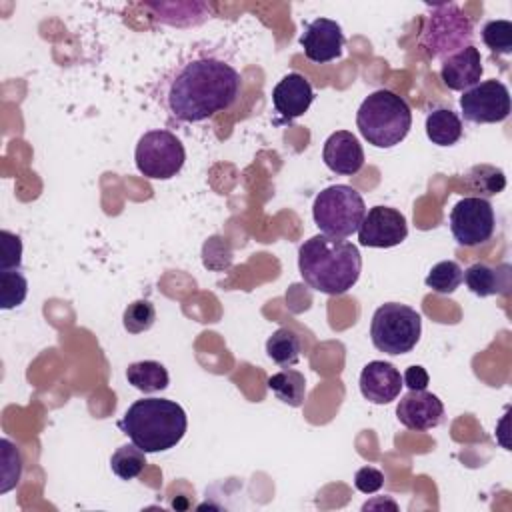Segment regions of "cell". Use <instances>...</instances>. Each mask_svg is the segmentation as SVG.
I'll use <instances>...</instances> for the list:
<instances>
[{
  "label": "cell",
  "instance_id": "32",
  "mask_svg": "<svg viewBox=\"0 0 512 512\" xmlns=\"http://www.w3.org/2000/svg\"><path fill=\"white\" fill-rule=\"evenodd\" d=\"M430 382V376L426 372V368L414 364V366H408L404 376H402V384L408 388V390H426Z\"/></svg>",
  "mask_w": 512,
  "mask_h": 512
},
{
  "label": "cell",
  "instance_id": "18",
  "mask_svg": "<svg viewBox=\"0 0 512 512\" xmlns=\"http://www.w3.org/2000/svg\"><path fill=\"white\" fill-rule=\"evenodd\" d=\"M468 286V290L480 298L494 296V294H506L510 288V266H490L484 262H474L464 270L462 278Z\"/></svg>",
  "mask_w": 512,
  "mask_h": 512
},
{
  "label": "cell",
  "instance_id": "26",
  "mask_svg": "<svg viewBox=\"0 0 512 512\" xmlns=\"http://www.w3.org/2000/svg\"><path fill=\"white\" fill-rule=\"evenodd\" d=\"M154 322H156V308L146 298L134 300L124 308L122 324H124V330L130 334H142V332L150 330L154 326Z\"/></svg>",
  "mask_w": 512,
  "mask_h": 512
},
{
  "label": "cell",
  "instance_id": "17",
  "mask_svg": "<svg viewBox=\"0 0 512 512\" xmlns=\"http://www.w3.org/2000/svg\"><path fill=\"white\" fill-rule=\"evenodd\" d=\"M482 72V56L474 44L450 54L442 60L440 66V78L444 86L456 92H466L468 88L476 86L482 78Z\"/></svg>",
  "mask_w": 512,
  "mask_h": 512
},
{
  "label": "cell",
  "instance_id": "16",
  "mask_svg": "<svg viewBox=\"0 0 512 512\" xmlns=\"http://www.w3.org/2000/svg\"><path fill=\"white\" fill-rule=\"evenodd\" d=\"M322 160L328 170L340 176H352L364 166V150L352 132L336 130L324 142Z\"/></svg>",
  "mask_w": 512,
  "mask_h": 512
},
{
  "label": "cell",
  "instance_id": "20",
  "mask_svg": "<svg viewBox=\"0 0 512 512\" xmlns=\"http://www.w3.org/2000/svg\"><path fill=\"white\" fill-rule=\"evenodd\" d=\"M126 380L136 390H140L144 394H152V392H160V390L168 388L170 376H168V370L164 368V364H160L156 360H140V362H132L126 368Z\"/></svg>",
  "mask_w": 512,
  "mask_h": 512
},
{
  "label": "cell",
  "instance_id": "9",
  "mask_svg": "<svg viewBox=\"0 0 512 512\" xmlns=\"http://www.w3.org/2000/svg\"><path fill=\"white\" fill-rule=\"evenodd\" d=\"M496 216L482 196H466L450 210V232L460 246H480L492 238Z\"/></svg>",
  "mask_w": 512,
  "mask_h": 512
},
{
  "label": "cell",
  "instance_id": "13",
  "mask_svg": "<svg viewBox=\"0 0 512 512\" xmlns=\"http://www.w3.org/2000/svg\"><path fill=\"white\" fill-rule=\"evenodd\" d=\"M398 422L416 432L432 430L444 420V404L442 400L426 390H408L396 406Z\"/></svg>",
  "mask_w": 512,
  "mask_h": 512
},
{
  "label": "cell",
  "instance_id": "29",
  "mask_svg": "<svg viewBox=\"0 0 512 512\" xmlns=\"http://www.w3.org/2000/svg\"><path fill=\"white\" fill-rule=\"evenodd\" d=\"M482 42L496 54H512V22L510 20H490L482 26Z\"/></svg>",
  "mask_w": 512,
  "mask_h": 512
},
{
  "label": "cell",
  "instance_id": "1",
  "mask_svg": "<svg viewBox=\"0 0 512 512\" xmlns=\"http://www.w3.org/2000/svg\"><path fill=\"white\" fill-rule=\"evenodd\" d=\"M242 74L222 44L200 42L160 78L156 100L170 122L198 124L228 110L240 94Z\"/></svg>",
  "mask_w": 512,
  "mask_h": 512
},
{
  "label": "cell",
  "instance_id": "3",
  "mask_svg": "<svg viewBox=\"0 0 512 512\" xmlns=\"http://www.w3.org/2000/svg\"><path fill=\"white\" fill-rule=\"evenodd\" d=\"M118 428L146 454L166 452L184 438L188 416L174 400L142 398L126 408Z\"/></svg>",
  "mask_w": 512,
  "mask_h": 512
},
{
  "label": "cell",
  "instance_id": "7",
  "mask_svg": "<svg viewBox=\"0 0 512 512\" xmlns=\"http://www.w3.org/2000/svg\"><path fill=\"white\" fill-rule=\"evenodd\" d=\"M472 20L456 4H436L426 18L420 44L430 58H448L472 44Z\"/></svg>",
  "mask_w": 512,
  "mask_h": 512
},
{
  "label": "cell",
  "instance_id": "30",
  "mask_svg": "<svg viewBox=\"0 0 512 512\" xmlns=\"http://www.w3.org/2000/svg\"><path fill=\"white\" fill-rule=\"evenodd\" d=\"M2 240V256H0V270H18L22 266V240L18 234L10 230H0Z\"/></svg>",
  "mask_w": 512,
  "mask_h": 512
},
{
  "label": "cell",
  "instance_id": "24",
  "mask_svg": "<svg viewBox=\"0 0 512 512\" xmlns=\"http://www.w3.org/2000/svg\"><path fill=\"white\" fill-rule=\"evenodd\" d=\"M462 278L464 270L460 268L458 262L442 260L430 268L428 276L424 278V284L438 294H452L462 284Z\"/></svg>",
  "mask_w": 512,
  "mask_h": 512
},
{
  "label": "cell",
  "instance_id": "11",
  "mask_svg": "<svg viewBox=\"0 0 512 512\" xmlns=\"http://www.w3.org/2000/svg\"><path fill=\"white\" fill-rule=\"evenodd\" d=\"M406 236V216L390 206L370 208L358 226V242L366 248H392L402 244Z\"/></svg>",
  "mask_w": 512,
  "mask_h": 512
},
{
  "label": "cell",
  "instance_id": "25",
  "mask_svg": "<svg viewBox=\"0 0 512 512\" xmlns=\"http://www.w3.org/2000/svg\"><path fill=\"white\" fill-rule=\"evenodd\" d=\"M28 296V280L18 270H0V308L12 310Z\"/></svg>",
  "mask_w": 512,
  "mask_h": 512
},
{
  "label": "cell",
  "instance_id": "19",
  "mask_svg": "<svg viewBox=\"0 0 512 512\" xmlns=\"http://www.w3.org/2000/svg\"><path fill=\"white\" fill-rule=\"evenodd\" d=\"M426 136L436 146H452L462 138V120L452 108H434L426 116Z\"/></svg>",
  "mask_w": 512,
  "mask_h": 512
},
{
  "label": "cell",
  "instance_id": "31",
  "mask_svg": "<svg viewBox=\"0 0 512 512\" xmlns=\"http://www.w3.org/2000/svg\"><path fill=\"white\" fill-rule=\"evenodd\" d=\"M382 484H384V474L374 466H362L354 474V486L362 494H374L382 488Z\"/></svg>",
  "mask_w": 512,
  "mask_h": 512
},
{
  "label": "cell",
  "instance_id": "22",
  "mask_svg": "<svg viewBox=\"0 0 512 512\" xmlns=\"http://www.w3.org/2000/svg\"><path fill=\"white\" fill-rule=\"evenodd\" d=\"M300 352H302V340L290 328H278L266 340V354L278 366H284V368L294 366L300 360Z\"/></svg>",
  "mask_w": 512,
  "mask_h": 512
},
{
  "label": "cell",
  "instance_id": "4",
  "mask_svg": "<svg viewBox=\"0 0 512 512\" xmlns=\"http://www.w3.org/2000/svg\"><path fill=\"white\" fill-rule=\"evenodd\" d=\"M356 126L374 148H392L408 136L412 110L402 96L380 88L362 100L356 112Z\"/></svg>",
  "mask_w": 512,
  "mask_h": 512
},
{
  "label": "cell",
  "instance_id": "27",
  "mask_svg": "<svg viewBox=\"0 0 512 512\" xmlns=\"http://www.w3.org/2000/svg\"><path fill=\"white\" fill-rule=\"evenodd\" d=\"M468 180H470L472 188L482 194V198L500 194L506 186L504 172L496 166H490V164H478V166L470 168Z\"/></svg>",
  "mask_w": 512,
  "mask_h": 512
},
{
  "label": "cell",
  "instance_id": "6",
  "mask_svg": "<svg viewBox=\"0 0 512 512\" xmlns=\"http://www.w3.org/2000/svg\"><path fill=\"white\" fill-rule=\"evenodd\" d=\"M422 334L420 314L400 302L378 306L370 322V340L376 350L396 356L410 352Z\"/></svg>",
  "mask_w": 512,
  "mask_h": 512
},
{
  "label": "cell",
  "instance_id": "10",
  "mask_svg": "<svg viewBox=\"0 0 512 512\" xmlns=\"http://www.w3.org/2000/svg\"><path fill=\"white\" fill-rule=\"evenodd\" d=\"M464 120L472 124L504 122L510 114V92L500 80H484L460 96Z\"/></svg>",
  "mask_w": 512,
  "mask_h": 512
},
{
  "label": "cell",
  "instance_id": "15",
  "mask_svg": "<svg viewBox=\"0 0 512 512\" xmlns=\"http://www.w3.org/2000/svg\"><path fill=\"white\" fill-rule=\"evenodd\" d=\"M360 392L372 404H390L400 396L402 376L400 370L384 360L368 362L360 372Z\"/></svg>",
  "mask_w": 512,
  "mask_h": 512
},
{
  "label": "cell",
  "instance_id": "14",
  "mask_svg": "<svg viewBox=\"0 0 512 512\" xmlns=\"http://www.w3.org/2000/svg\"><path fill=\"white\" fill-rule=\"evenodd\" d=\"M314 102L312 84L298 72H290L278 80L272 90V104L280 122H292L308 112Z\"/></svg>",
  "mask_w": 512,
  "mask_h": 512
},
{
  "label": "cell",
  "instance_id": "5",
  "mask_svg": "<svg viewBox=\"0 0 512 512\" xmlns=\"http://www.w3.org/2000/svg\"><path fill=\"white\" fill-rule=\"evenodd\" d=\"M366 214L362 194L348 184H332L318 192L312 204V218L318 230L334 240H344L358 232Z\"/></svg>",
  "mask_w": 512,
  "mask_h": 512
},
{
  "label": "cell",
  "instance_id": "8",
  "mask_svg": "<svg viewBox=\"0 0 512 512\" xmlns=\"http://www.w3.org/2000/svg\"><path fill=\"white\" fill-rule=\"evenodd\" d=\"M134 162L144 178L170 180L182 170L186 162V150L174 132L164 128L148 130L136 144Z\"/></svg>",
  "mask_w": 512,
  "mask_h": 512
},
{
  "label": "cell",
  "instance_id": "23",
  "mask_svg": "<svg viewBox=\"0 0 512 512\" xmlns=\"http://www.w3.org/2000/svg\"><path fill=\"white\" fill-rule=\"evenodd\" d=\"M146 466V452L138 448L134 442L122 444L110 456V468L120 480H132L140 476Z\"/></svg>",
  "mask_w": 512,
  "mask_h": 512
},
{
  "label": "cell",
  "instance_id": "12",
  "mask_svg": "<svg viewBox=\"0 0 512 512\" xmlns=\"http://www.w3.org/2000/svg\"><path fill=\"white\" fill-rule=\"evenodd\" d=\"M300 46L310 62L326 64L338 60L344 48V34L336 20L314 18L308 22L300 36Z\"/></svg>",
  "mask_w": 512,
  "mask_h": 512
},
{
  "label": "cell",
  "instance_id": "21",
  "mask_svg": "<svg viewBox=\"0 0 512 512\" xmlns=\"http://www.w3.org/2000/svg\"><path fill=\"white\" fill-rule=\"evenodd\" d=\"M268 390L284 404L298 408L306 398V378L294 368L280 370L268 378Z\"/></svg>",
  "mask_w": 512,
  "mask_h": 512
},
{
  "label": "cell",
  "instance_id": "2",
  "mask_svg": "<svg viewBox=\"0 0 512 512\" xmlns=\"http://www.w3.org/2000/svg\"><path fill=\"white\" fill-rule=\"evenodd\" d=\"M298 270L312 290L340 296L358 282L362 256L352 242L316 234L300 244Z\"/></svg>",
  "mask_w": 512,
  "mask_h": 512
},
{
  "label": "cell",
  "instance_id": "28",
  "mask_svg": "<svg viewBox=\"0 0 512 512\" xmlns=\"http://www.w3.org/2000/svg\"><path fill=\"white\" fill-rule=\"evenodd\" d=\"M0 460H2L0 494H6L20 482V476H22V456L8 438L0 440Z\"/></svg>",
  "mask_w": 512,
  "mask_h": 512
}]
</instances>
